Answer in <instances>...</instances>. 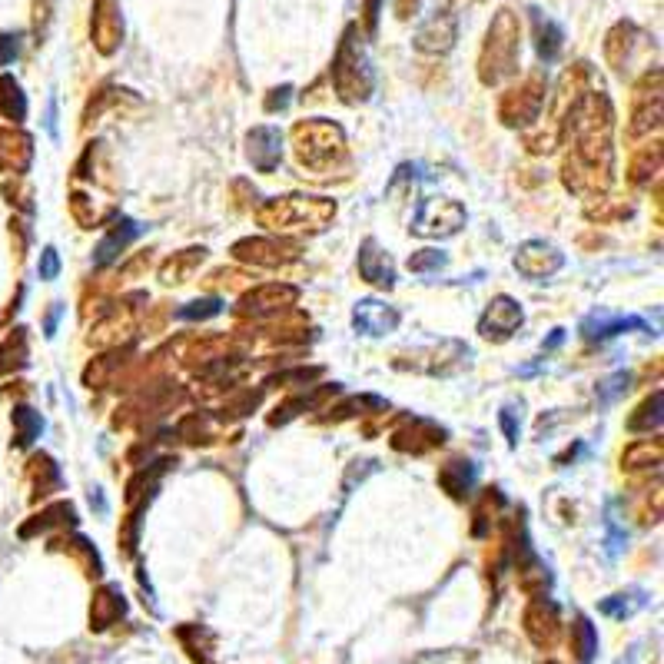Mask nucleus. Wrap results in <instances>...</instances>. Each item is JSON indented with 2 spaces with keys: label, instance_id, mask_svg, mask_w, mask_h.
Here are the masks:
<instances>
[{
  "label": "nucleus",
  "instance_id": "f257e3e1",
  "mask_svg": "<svg viewBox=\"0 0 664 664\" xmlns=\"http://www.w3.org/2000/svg\"><path fill=\"white\" fill-rule=\"evenodd\" d=\"M522 57V24L515 10L502 7L485 30V44L479 50V80L485 87H498L518 70Z\"/></svg>",
  "mask_w": 664,
  "mask_h": 664
},
{
  "label": "nucleus",
  "instance_id": "f03ea898",
  "mask_svg": "<svg viewBox=\"0 0 664 664\" xmlns=\"http://www.w3.org/2000/svg\"><path fill=\"white\" fill-rule=\"evenodd\" d=\"M332 216H336V200H326V196H279L256 210V220L276 233H319L332 223Z\"/></svg>",
  "mask_w": 664,
  "mask_h": 664
},
{
  "label": "nucleus",
  "instance_id": "7ed1b4c3",
  "mask_svg": "<svg viewBox=\"0 0 664 664\" xmlns=\"http://www.w3.org/2000/svg\"><path fill=\"white\" fill-rule=\"evenodd\" d=\"M332 87H336L339 100H346V103H362V100H369V93H372L369 54L356 24H349L346 34L339 40L336 60H332Z\"/></svg>",
  "mask_w": 664,
  "mask_h": 664
},
{
  "label": "nucleus",
  "instance_id": "20e7f679",
  "mask_svg": "<svg viewBox=\"0 0 664 664\" xmlns=\"http://www.w3.org/2000/svg\"><path fill=\"white\" fill-rule=\"evenodd\" d=\"M293 147L299 166L313 173H326L346 160V133L332 120H303L293 130Z\"/></svg>",
  "mask_w": 664,
  "mask_h": 664
},
{
  "label": "nucleus",
  "instance_id": "39448f33",
  "mask_svg": "<svg viewBox=\"0 0 664 664\" xmlns=\"http://www.w3.org/2000/svg\"><path fill=\"white\" fill-rule=\"evenodd\" d=\"M462 226H465V206L445 200V196H432V200L419 203V213L412 220V233L429 236V240H445V236L459 233Z\"/></svg>",
  "mask_w": 664,
  "mask_h": 664
},
{
  "label": "nucleus",
  "instance_id": "423d86ee",
  "mask_svg": "<svg viewBox=\"0 0 664 664\" xmlns=\"http://www.w3.org/2000/svg\"><path fill=\"white\" fill-rule=\"evenodd\" d=\"M545 80L542 77H528L518 87H512L498 103V117H502L508 127H528V123L538 120V113L545 107Z\"/></svg>",
  "mask_w": 664,
  "mask_h": 664
},
{
  "label": "nucleus",
  "instance_id": "0eeeda50",
  "mask_svg": "<svg viewBox=\"0 0 664 664\" xmlns=\"http://www.w3.org/2000/svg\"><path fill=\"white\" fill-rule=\"evenodd\" d=\"M661 123V70H648L631 97V123L628 137H645V133L658 130Z\"/></svg>",
  "mask_w": 664,
  "mask_h": 664
},
{
  "label": "nucleus",
  "instance_id": "6e6552de",
  "mask_svg": "<svg viewBox=\"0 0 664 664\" xmlns=\"http://www.w3.org/2000/svg\"><path fill=\"white\" fill-rule=\"evenodd\" d=\"M233 259L259 269H279L299 259V246L289 240H240L233 246Z\"/></svg>",
  "mask_w": 664,
  "mask_h": 664
},
{
  "label": "nucleus",
  "instance_id": "1a4fd4ad",
  "mask_svg": "<svg viewBox=\"0 0 664 664\" xmlns=\"http://www.w3.org/2000/svg\"><path fill=\"white\" fill-rule=\"evenodd\" d=\"M455 34H459V17L452 7H435L429 17L422 20L419 34H415V50L422 54H449L455 47Z\"/></svg>",
  "mask_w": 664,
  "mask_h": 664
},
{
  "label": "nucleus",
  "instance_id": "9d476101",
  "mask_svg": "<svg viewBox=\"0 0 664 664\" xmlns=\"http://www.w3.org/2000/svg\"><path fill=\"white\" fill-rule=\"evenodd\" d=\"M90 40L103 57L117 54L123 44V17H120V0H93L90 14Z\"/></svg>",
  "mask_w": 664,
  "mask_h": 664
},
{
  "label": "nucleus",
  "instance_id": "9b49d317",
  "mask_svg": "<svg viewBox=\"0 0 664 664\" xmlns=\"http://www.w3.org/2000/svg\"><path fill=\"white\" fill-rule=\"evenodd\" d=\"M525 635L528 641H532L535 648H555L558 638H562V618H558V608L552 605V601L545 598H535L532 605L525 608Z\"/></svg>",
  "mask_w": 664,
  "mask_h": 664
},
{
  "label": "nucleus",
  "instance_id": "f8f14e48",
  "mask_svg": "<svg viewBox=\"0 0 664 664\" xmlns=\"http://www.w3.org/2000/svg\"><path fill=\"white\" fill-rule=\"evenodd\" d=\"M296 299H299V289H296V286L269 283V286L253 289V293H246V296L240 299V309H236V313H240V316H253V319H266V316L283 313V309L293 306Z\"/></svg>",
  "mask_w": 664,
  "mask_h": 664
},
{
  "label": "nucleus",
  "instance_id": "ddd939ff",
  "mask_svg": "<svg viewBox=\"0 0 664 664\" xmlns=\"http://www.w3.org/2000/svg\"><path fill=\"white\" fill-rule=\"evenodd\" d=\"M562 263H565V256L545 240H528V243L518 246V253H515V269L528 279L555 276L558 269H562Z\"/></svg>",
  "mask_w": 664,
  "mask_h": 664
},
{
  "label": "nucleus",
  "instance_id": "4468645a",
  "mask_svg": "<svg viewBox=\"0 0 664 664\" xmlns=\"http://www.w3.org/2000/svg\"><path fill=\"white\" fill-rule=\"evenodd\" d=\"M522 319H525L522 306H518L512 296H495L489 309H485V316L479 319V332L492 342H505L512 332H518Z\"/></svg>",
  "mask_w": 664,
  "mask_h": 664
},
{
  "label": "nucleus",
  "instance_id": "2eb2a0df",
  "mask_svg": "<svg viewBox=\"0 0 664 664\" xmlns=\"http://www.w3.org/2000/svg\"><path fill=\"white\" fill-rule=\"evenodd\" d=\"M246 157L259 173H273L279 166V157H283V133L269 127V123L253 127L246 137Z\"/></svg>",
  "mask_w": 664,
  "mask_h": 664
},
{
  "label": "nucleus",
  "instance_id": "dca6fc26",
  "mask_svg": "<svg viewBox=\"0 0 664 664\" xmlns=\"http://www.w3.org/2000/svg\"><path fill=\"white\" fill-rule=\"evenodd\" d=\"M34 163V137L17 127L0 130V173H27Z\"/></svg>",
  "mask_w": 664,
  "mask_h": 664
},
{
  "label": "nucleus",
  "instance_id": "f3484780",
  "mask_svg": "<svg viewBox=\"0 0 664 664\" xmlns=\"http://www.w3.org/2000/svg\"><path fill=\"white\" fill-rule=\"evenodd\" d=\"M445 435H449V432H445L442 425H435L429 419H412L406 429H399L396 435H392V449L422 455V452L439 449V445L445 442Z\"/></svg>",
  "mask_w": 664,
  "mask_h": 664
},
{
  "label": "nucleus",
  "instance_id": "a211bd4d",
  "mask_svg": "<svg viewBox=\"0 0 664 664\" xmlns=\"http://www.w3.org/2000/svg\"><path fill=\"white\" fill-rule=\"evenodd\" d=\"M352 326H356L362 336H386L399 326V309L382 303V299H362L352 309Z\"/></svg>",
  "mask_w": 664,
  "mask_h": 664
},
{
  "label": "nucleus",
  "instance_id": "6ab92c4d",
  "mask_svg": "<svg viewBox=\"0 0 664 664\" xmlns=\"http://www.w3.org/2000/svg\"><path fill=\"white\" fill-rule=\"evenodd\" d=\"M359 276L376 289L396 286V266H392V256L376 240H366L359 249Z\"/></svg>",
  "mask_w": 664,
  "mask_h": 664
},
{
  "label": "nucleus",
  "instance_id": "aec40b11",
  "mask_svg": "<svg viewBox=\"0 0 664 664\" xmlns=\"http://www.w3.org/2000/svg\"><path fill=\"white\" fill-rule=\"evenodd\" d=\"M127 615V598H123L120 585H103L97 595H93L90 605V628L93 631H107L110 625Z\"/></svg>",
  "mask_w": 664,
  "mask_h": 664
},
{
  "label": "nucleus",
  "instance_id": "412c9836",
  "mask_svg": "<svg viewBox=\"0 0 664 664\" xmlns=\"http://www.w3.org/2000/svg\"><path fill=\"white\" fill-rule=\"evenodd\" d=\"M137 236H140V226H137V223H133V220H117V223H113L110 230H107V236L100 240V246L93 249V263H97V266H110L113 259L123 253V249H127L133 240H137Z\"/></svg>",
  "mask_w": 664,
  "mask_h": 664
},
{
  "label": "nucleus",
  "instance_id": "4be33fe9",
  "mask_svg": "<svg viewBox=\"0 0 664 664\" xmlns=\"http://www.w3.org/2000/svg\"><path fill=\"white\" fill-rule=\"evenodd\" d=\"M638 40H641L638 27L631 24V20H618L605 37V60L615 70H625V64L631 60V50H635Z\"/></svg>",
  "mask_w": 664,
  "mask_h": 664
},
{
  "label": "nucleus",
  "instance_id": "5701e85b",
  "mask_svg": "<svg viewBox=\"0 0 664 664\" xmlns=\"http://www.w3.org/2000/svg\"><path fill=\"white\" fill-rule=\"evenodd\" d=\"M176 638H180V645L186 648V655H190L196 664H216V638H213V631H206L203 625H183V628H176Z\"/></svg>",
  "mask_w": 664,
  "mask_h": 664
},
{
  "label": "nucleus",
  "instance_id": "b1692460",
  "mask_svg": "<svg viewBox=\"0 0 664 664\" xmlns=\"http://www.w3.org/2000/svg\"><path fill=\"white\" fill-rule=\"evenodd\" d=\"M439 485L445 492H449L452 498H469L472 495V485H475V465L469 459H452L445 462L439 469Z\"/></svg>",
  "mask_w": 664,
  "mask_h": 664
},
{
  "label": "nucleus",
  "instance_id": "393cba45",
  "mask_svg": "<svg viewBox=\"0 0 664 664\" xmlns=\"http://www.w3.org/2000/svg\"><path fill=\"white\" fill-rule=\"evenodd\" d=\"M206 259V249L203 246H193V249H183V253H173L166 263L160 266V279L166 286H176V283H186L196 269H200V263Z\"/></svg>",
  "mask_w": 664,
  "mask_h": 664
},
{
  "label": "nucleus",
  "instance_id": "a878e982",
  "mask_svg": "<svg viewBox=\"0 0 664 664\" xmlns=\"http://www.w3.org/2000/svg\"><path fill=\"white\" fill-rule=\"evenodd\" d=\"M628 329H648L645 319L638 316H588L585 323H581V332H585V339H608V336H618V332H628Z\"/></svg>",
  "mask_w": 664,
  "mask_h": 664
},
{
  "label": "nucleus",
  "instance_id": "bb28decb",
  "mask_svg": "<svg viewBox=\"0 0 664 664\" xmlns=\"http://www.w3.org/2000/svg\"><path fill=\"white\" fill-rule=\"evenodd\" d=\"M336 386H323V389H313L309 396H296V399H286L283 406H276V415H269V422L273 425H286L289 419H296L299 412H309V409H319L329 396H336Z\"/></svg>",
  "mask_w": 664,
  "mask_h": 664
},
{
  "label": "nucleus",
  "instance_id": "cd10ccee",
  "mask_svg": "<svg viewBox=\"0 0 664 664\" xmlns=\"http://www.w3.org/2000/svg\"><path fill=\"white\" fill-rule=\"evenodd\" d=\"M74 525H77L74 505H70V502H57V505L44 508V512H40L30 525L20 528V535L30 538L34 532H50V528H74Z\"/></svg>",
  "mask_w": 664,
  "mask_h": 664
},
{
  "label": "nucleus",
  "instance_id": "c85d7f7f",
  "mask_svg": "<svg viewBox=\"0 0 664 664\" xmlns=\"http://www.w3.org/2000/svg\"><path fill=\"white\" fill-rule=\"evenodd\" d=\"M30 482H34V498H47L60 489V469L50 455H34L30 459Z\"/></svg>",
  "mask_w": 664,
  "mask_h": 664
},
{
  "label": "nucleus",
  "instance_id": "c756f323",
  "mask_svg": "<svg viewBox=\"0 0 664 664\" xmlns=\"http://www.w3.org/2000/svg\"><path fill=\"white\" fill-rule=\"evenodd\" d=\"M0 117L20 123L27 117V97L14 77H0Z\"/></svg>",
  "mask_w": 664,
  "mask_h": 664
},
{
  "label": "nucleus",
  "instance_id": "7c9ffc66",
  "mask_svg": "<svg viewBox=\"0 0 664 664\" xmlns=\"http://www.w3.org/2000/svg\"><path fill=\"white\" fill-rule=\"evenodd\" d=\"M10 419H14V445L17 449H27V445L44 432V419H40V412H34L30 406H14Z\"/></svg>",
  "mask_w": 664,
  "mask_h": 664
},
{
  "label": "nucleus",
  "instance_id": "2f4dec72",
  "mask_svg": "<svg viewBox=\"0 0 664 664\" xmlns=\"http://www.w3.org/2000/svg\"><path fill=\"white\" fill-rule=\"evenodd\" d=\"M658 170H661V143L635 153V160L628 166V180L635 186H645L651 176H658Z\"/></svg>",
  "mask_w": 664,
  "mask_h": 664
},
{
  "label": "nucleus",
  "instance_id": "473e14b6",
  "mask_svg": "<svg viewBox=\"0 0 664 664\" xmlns=\"http://www.w3.org/2000/svg\"><path fill=\"white\" fill-rule=\"evenodd\" d=\"M27 366V329H14L0 346V372H14Z\"/></svg>",
  "mask_w": 664,
  "mask_h": 664
},
{
  "label": "nucleus",
  "instance_id": "72a5a7b5",
  "mask_svg": "<svg viewBox=\"0 0 664 664\" xmlns=\"http://www.w3.org/2000/svg\"><path fill=\"white\" fill-rule=\"evenodd\" d=\"M535 47L542 60H555L558 50H562V30L542 14H535Z\"/></svg>",
  "mask_w": 664,
  "mask_h": 664
},
{
  "label": "nucleus",
  "instance_id": "f704fd0d",
  "mask_svg": "<svg viewBox=\"0 0 664 664\" xmlns=\"http://www.w3.org/2000/svg\"><path fill=\"white\" fill-rule=\"evenodd\" d=\"M621 462H625L628 472H635V469H658V465H661V442H651V439L635 442L625 455H621Z\"/></svg>",
  "mask_w": 664,
  "mask_h": 664
},
{
  "label": "nucleus",
  "instance_id": "c9c22d12",
  "mask_svg": "<svg viewBox=\"0 0 664 664\" xmlns=\"http://www.w3.org/2000/svg\"><path fill=\"white\" fill-rule=\"evenodd\" d=\"M572 651H575V658L581 664H588L591 658H595L598 631H595V625H591L588 618H575V625H572Z\"/></svg>",
  "mask_w": 664,
  "mask_h": 664
},
{
  "label": "nucleus",
  "instance_id": "e433bc0d",
  "mask_svg": "<svg viewBox=\"0 0 664 664\" xmlns=\"http://www.w3.org/2000/svg\"><path fill=\"white\" fill-rule=\"evenodd\" d=\"M661 389L655 396H648L641 406L635 409V415L628 419V429L631 432H651V429H661Z\"/></svg>",
  "mask_w": 664,
  "mask_h": 664
},
{
  "label": "nucleus",
  "instance_id": "4c0bfd02",
  "mask_svg": "<svg viewBox=\"0 0 664 664\" xmlns=\"http://www.w3.org/2000/svg\"><path fill=\"white\" fill-rule=\"evenodd\" d=\"M54 545H67V552L80 558L83 572H87L90 578H100L103 575V565H100V555L93 552V545L87 542V538H67V542H54Z\"/></svg>",
  "mask_w": 664,
  "mask_h": 664
},
{
  "label": "nucleus",
  "instance_id": "58836bf2",
  "mask_svg": "<svg viewBox=\"0 0 664 664\" xmlns=\"http://www.w3.org/2000/svg\"><path fill=\"white\" fill-rule=\"evenodd\" d=\"M123 362V352L120 349H113L110 356H100V359H93L90 366H87V372H83V382L93 389V386H103V382L110 379V372L117 369Z\"/></svg>",
  "mask_w": 664,
  "mask_h": 664
},
{
  "label": "nucleus",
  "instance_id": "ea45409f",
  "mask_svg": "<svg viewBox=\"0 0 664 664\" xmlns=\"http://www.w3.org/2000/svg\"><path fill=\"white\" fill-rule=\"evenodd\" d=\"M449 263V256L442 253V249H419V253L409 256V273H439V269Z\"/></svg>",
  "mask_w": 664,
  "mask_h": 664
},
{
  "label": "nucleus",
  "instance_id": "a19ab883",
  "mask_svg": "<svg viewBox=\"0 0 664 664\" xmlns=\"http://www.w3.org/2000/svg\"><path fill=\"white\" fill-rule=\"evenodd\" d=\"M223 313V303L220 299H196V303H186L180 313V319H213Z\"/></svg>",
  "mask_w": 664,
  "mask_h": 664
},
{
  "label": "nucleus",
  "instance_id": "79ce46f5",
  "mask_svg": "<svg viewBox=\"0 0 664 664\" xmlns=\"http://www.w3.org/2000/svg\"><path fill=\"white\" fill-rule=\"evenodd\" d=\"M259 399H263V392H253V389L243 392L240 399H233L230 406H223V419H226V415H230V419H240V415H249V412H253V409L259 406Z\"/></svg>",
  "mask_w": 664,
  "mask_h": 664
},
{
  "label": "nucleus",
  "instance_id": "37998d69",
  "mask_svg": "<svg viewBox=\"0 0 664 664\" xmlns=\"http://www.w3.org/2000/svg\"><path fill=\"white\" fill-rule=\"evenodd\" d=\"M628 386H631V376H628V372H618V376H611L608 382H601V386H598V396H601V402H611V399L625 396Z\"/></svg>",
  "mask_w": 664,
  "mask_h": 664
},
{
  "label": "nucleus",
  "instance_id": "c03bdc74",
  "mask_svg": "<svg viewBox=\"0 0 664 664\" xmlns=\"http://www.w3.org/2000/svg\"><path fill=\"white\" fill-rule=\"evenodd\" d=\"M598 611H601V615H611V618H625V615H631V611H635V605H631V601H625V595H611V598L601 601Z\"/></svg>",
  "mask_w": 664,
  "mask_h": 664
},
{
  "label": "nucleus",
  "instance_id": "a18cd8bd",
  "mask_svg": "<svg viewBox=\"0 0 664 664\" xmlns=\"http://www.w3.org/2000/svg\"><path fill=\"white\" fill-rule=\"evenodd\" d=\"M57 273H60V256L54 246H47L40 253V279H57Z\"/></svg>",
  "mask_w": 664,
  "mask_h": 664
},
{
  "label": "nucleus",
  "instance_id": "49530a36",
  "mask_svg": "<svg viewBox=\"0 0 664 664\" xmlns=\"http://www.w3.org/2000/svg\"><path fill=\"white\" fill-rule=\"evenodd\" d=\"M50 10H54V0H34V27H37V37L47 30Z\"/></svg>",
  "mask_w": 664,
  "mask_h": 664
},
{
  "label": "nucleus",
  "instance_id": "de8ad7c7",
  "mask_svg": "<svg viewBox=\"0 0 664 664\" xmlns=\"http://www.w3.org/2000/svg\"><path fill=\"white\" fill-rule=\"evenodd\" d=\"M625 542H628V535L615 525V518H608V542H605V545H608V555H618Z\"/></svg>",
  "mask_w": 664,
  "mask_h": 664
},
{
  "label": "nucleus",
  "instance_id": "09e8293b",
  "mask_svg": "<svg viewBox=\"0 0 664 664\" xmlns=\"http://www.w3.org/2000/svg\"><path fill=\"white\" fill-rule=\"evenodd\" d=\"M17 50H20V44L14 34H0V67H7L10 60L17 57Z\"/></svg>",
  "mask_w": 664,
  "mask_h": 664
},
{
  "label": "nucleus",
  "instance_id": "8fccbe9b",
  "mask_svg": "<svg viewBox=\"0 0 664 664\" xmlns=\"http://www.w3.org/2000/svg\"><path fill=\"white\" fill-rule=\"evenodd\" d=\"M502 429H505L508 445H515V442H518V419H515V409H512V406L502 409Z\"/></svg>",
  "mask_w": 664,
  "mask_h": 664
},
{
  "label": "nucleus",
  "instance_id": "3c124183",
  "mask_svg": "<svg viewBox=\"0 0 664 664\" xmlns=\"http://www.w3.org/2000/svg\"><path fill=\"white\" fill-rule=\"evenodd\" d=\"M289 93H293L289 87H279V90H273V97L266 100V110H283L286 103H289Z\"/></svg>",
  "mask_w": 664,
  "mask_h": 664
},
{
  "label": "nucleus",
  "instance_id": "603ef678",
  "mask_svg": "<svg viewBox=\"0 0 664 664\" xmlns=\"http://www.w3.org/2000/svg\"><path fill=\"white\" fill-rule=\"evenodd\" d=\"M415 10H419V0H396V14L399 20H409Z\"/></svg>",
  "mask_w": 664,
  "mask_h": 664
},
{
  "label": "nucleus",
  "instance_id": "864d4df0",
  "mask_svg": "<svg viewBox=\"0 0 664 664\" xmlns=\"http://www.w3.org/2000/svg\"><path fill=\"white\" fill-rule=\"evenodd\" d=\"M57 319H60V306H54V309H50V316H47V326H44V329H47V336H54V329H57Z\"/></svg>",
  "mask_w": 664,
  "mask_h": 664
},
{
  "label": "nucleus",
  "instance_id": "5fc2aeb1",
  "mask_svg": "<svg viewBox=\"0 0 664 664\" xmlns=\"http://www.w3.org/2000/svg\"><path fill=\"white\" fill-rule=\"evenodd\" d=\"M562 339H565V332H562V329H555V336L545 342V352H548V349H555V346H558V342H562Z\"/></svg>",
  "mask_w": 664,
  "mask_h": 664
}]
</instances>
